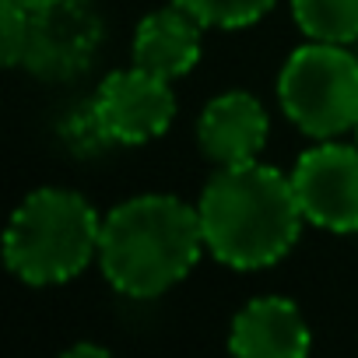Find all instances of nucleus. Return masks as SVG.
<instances>
[{
    "label": "nucleus",
    "mask_w": 358,
    "mask_h": 358,
    "mask_svg": "<svg viewBox=\"0 0 358 358\" xmlns=\"http://www.w3.org/2000/svg\"><path fill=\"white\" fill-rule=\"evenodd\" d=\"M208 253L232 271H260L288 257L302 232L292 176L264 162L218 165L197 201Z\"/></svg>",
    "instance_id": "f257e3e1"
},
{
    "label": "nucleus",
    "mask_w": 358,
    "mask_h": 358,
    "mask_svg": "<svg viewBox=\"0 0 358 358\" xmlns=\"http://www.w3.org/2000/svg\"><path fill=\"white\" fill-rule=\"evenodd\" d=\"M201 215L172 194H141L102 218L99 267L127 299H158L183 281L204 253Z\"/></svg>",
    "instance_id": "f03ea898"
},
{
    "label": "nucleus",
    "mask_w": 358,
    "mask_h": 358,
    "mask_svg": "<svg viewBox=\"0 0 358 358\" xmlns=\"http://www.w3.org/2000/svg\"><path fill=\"white\" fill-rule=\"evenodd\" d=\"M102 218L78 190H32L11 215L4 232L8 271L36 288L64 285L99 260Z\"/></svg>",
    "instance_id": "7ed1b4c3"
},
{
    "label": "nucleus",
    "mask_w": 358,
    "mask_h": 358,
    "mask_svg": "<svg viewBox=\"0 0 358 358\" xmlns=\"http://www.w3.org/2000/svg\"><path fill=\"white\" fill-rule=\"evenodd\" d=\"M285 116L313 141H334L358 127V53L344 43L309 39L278 71Z\"/></svg>",
    "instance_id": "20e7f679"
},
{
    "label": "nucleus",
    "mask_w": 358,
    "mask_h": 358,
    "mask_svg": "<svg viewBox=\"0 0 358 358\" xmlns=\"http://www.w3.org/2000/svg\"><path fill=\"white\" fill-rule=\"evenodd\" d=\"M88 120L109 144H148L162 137L176 120L172 81L134 64L127 71H113L95 88Z\"/></svg>",
    "instance_id": "39448f33"
},
{
    "label": "nucleus",
    "mask_w": 358,
    "mask_h": 358,
    "mask_svg": "<svg viewBox=\"0 0 358 358\" xmlns=\"http://www.w3.org/2000/svg\"><path fill=\"white\" fill-rule=\"evenodd\" d=\"M288 176L309 225L358 232V144H341L337 137L316 141Z\"/></svg>",
    "instance_id": "423d86ee"
},
{
    "label": "nucleus",
    "mask_w": 358,
    "mask_h": 358,
    "mask_svg": "<svg viewBox=\"0 0 358 358\" xmlns=\"http://www.w3.org/2000/svg\"><path fill=\"white\" fill-rule=\"evenodd\" d=\"M102 39L99 15L88 0H57L53 8L32 15L25 64L46 81H71L88 67Z\"/></svg>",
    "instance_id": "0eeeda50"
},
{
    "label": "nucleus",
    "mask_w": 358,
    "mask_h": 358,
    "mask_svg": "<svg viewBox=\"0 0 358 358\" xmlns=\"http://www.w3.org/2000/svg\"><path fill=\"white\" fill-rule=\"evenodd\" d=\"M271 134L267 109L250 92L215 95L197 120V144L215 165H239L260 158Z\"/></svg>",
    "instance_id": "6e6552de"
},
{
    "label": "nucleus",
    "mask_w": 358,
    "mask_h": 358,
    "mask_svg": "<svg viewBox=\"0 0 358 358\" xmlns=\"http://www.w3.org/2000/svg\"><path fill=\"white\" fill-rule=\"evenodd\" d=\"M313 344L302 309L285 295L250 299L229 327V351L243 358H302Z\"/></svg>",
    "instance_id": "1a4fd4ad"
},
{
    "label": "nucleus",
    "mask_w": 358,
    "mask_h": 358,
    "mask_svg": "<svg viewBox=\"0 0 358 358\" xmlns=\"http://www.w3.org/2000/svg\"><path fill=\"white\" fill-rule=\"evenodd\" d=\"M201 29L204 25L172 0L169 8H158L148 18H141L130 43V64L165 81L183 78L201 60Z\"/></svg>",
    "instance_id": "9d476101"
},
{
    "label": "nucleus",
    "mask_w": 358,
    "mask_h": 358,
    "mask_svg": "<svg viewBox=\"0 0 358 358\" xmlns=\"http://www.w3.org/2000/svg\"><path fill=\"white\" fill-rule=\"evenodd\" d=\"M292 18L306 39L358 43V0H292Z\"/></svg>",
    "instance_id": "9b49d317"
},
{
    "label": "nucleus",
    "mask_w": 358,
    "mask_h": 358,
    "mask_svg": "<svg viewBox=\"0 0 358 358\" xmlns=\"http://www.w3.org/2000/svg\"><path fill=\"white\" fill-rule=\"evenodd\" d=\"M204 29H250L271 15L278 0H176Z\"/></svg>",
    "instance_id": "f8f14e48"
},
{
    "label": "nucleus",
    "mask_w": 358,
    "mask_h": 358,
    "mask_svg": "<svg viewBox=\"0 0 358 358\" xmlns=\"http://www.w3.org/2000/svg\"><path fill=\"white\" fill-rule=\"evenodd\" d=\"M29 32H32V15L18 8L15 0H0V60H4V67L25 64Z\"/></svg>",
    "instance_id": "ddd939ff"
},
{
    "label": "nucleus",
    "mask_w": 358,
    "mask_h": 358,
    "mask_svg": "<svg viewBox=\"0 0 358 358\" xmlns=\"http://www.w3.org/2000/svg\"><path fill=\"white\" fill-rule=\"evenodd\" d=\"M64 355H67V358H85V355H88V358H109V351H106V348H99V344H88V341H85V344H74V348H67Z\"/></svg>",
    "instance_id": "4468645a"
},
{
    "label": "nucleus",
    "mask_w": 358,
    "mask_h": 358,
    "mask_svg": "<svg viewBox=\"0 0 358 358\" xmlns=\"http://www.w3.org/2000/svg\"><path fill=\"white\" fill-rule=\"evenodd\" d=\"M18 8H25L29 15H36V11H46V8H53L57 0H15Z\"/></svg>",
    "instance_id": "2eb2a0df"
},
{
    "label": "nucleus",
    "mask_w": 358,
    "mask_h": 358,
    "mask_svg": "<svg viewBox=\"0 0 358 358\" xmlns=\"http://www.w3.org/2000/svg\"><path fill=\"white\" fill-rule=\"evenodd\" d=\"M355 144H358V127H355Z\"/></svg>",
    "instance_id": "dca6fc26"
},
{
    "label": "nucleus",
    "mask_w": 358,
    "mask_h": 358,
    "mask_svg": "<svg viewBox=\"0 0 358 358\" xmlns=\"http://www.w3.org/2000/svg\"><path fill=\"white\" fill-rule=\"evenodd\" d=\"M355 53H358V43H355Z\"/></svg>",
    "instance_id": "f3484780"
}]
</instances>
